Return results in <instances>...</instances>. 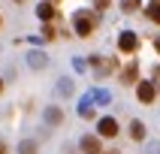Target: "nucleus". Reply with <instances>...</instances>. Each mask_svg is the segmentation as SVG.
Listing matches in <instances>:
<instances>
[{
    "instance_id": "dca6fc26",
    "label": "nucleus",
    "mask_w": 160,
    "mask_h": 154,
    "mask_svg": "<svg viewBox=\"0 0 160 154\" xmlns=\"http://www.w3.org/2000/svg\"><path fill=\"white\" fill-rule=\"evenodd\" d=\"M94 9H97V12H103V9H109V0H94Z\"/></svg>"
},
{
    "instance_id": "412c9836",
    "label": "nucleus",
    "mask_w": 160,
    "mask_h": 154,
    "mask_svg": "<svg viewBox=\"0 0 160 154\" xmlns=\"http://www.w3.org/2000/svg\"><path fill=\"white\" fill-rule=\"evenodd\" d=\"M0 94H3V79H0Z\"/></svg>"
},
{
    "instance_id": "f257e3e1",
    "label": "nucleus",
    "mask_w": 160,
    "mask_h": 154,
    "mask_svg": "<svg viewBox=\"0 0 160 154\" xmlns=\"http://www.w3.org/2000/svg\"><path fill=\"white\" fill-rule=\"evenodd\" d=\"M136 97H139V103H154L157 100V88H154V82H136Z\"/></svg>"
},
{
    "instance_id": "6e6552de",
    "label": "nucleus",
    "mask_w": 160,
    "mask_h": 154,
    "mask_svg": "<svg viewBox=\"0 0 160 154\" xmlns=\"http://www.w3.org/2000/svg\"><path fill=\"white\" fill-rule=\"evenodd\" d=\"M61 121H63V112L58 106H48V109H45V124H54V127H58Z\"/></svg>"
},
{
    "instance_id": "1a4fd4ad",
    "label": "nucleus",
    "mask_w": 160,
    "mask_h": 154,
    "mask_svg": "<svg viewBox=\"0 0 160 154\" xmlns=\"http://www.w3.org/2000/svg\"><path fill=\"white\" fill-rule=\"evenodd\" d=\"M27 63H30L33 70H42V67H45V54L42 52H30V54H27Z\"/></svg>"
},
{
    "instance_id": "f3484780",
    "label": "nucleus",
    "mask_w": 160,
    "mask_h": 154,
    "mask_svg": "<svg viewBox=\"0 0 160 154\" xmlns=\"http://www.w3.org/2000/svg\"><path fill=\"white\" fill-rule=\"evenodd\" d=\"M154 79L160 82V63H157V67H154Z\"/></svg>"
},
{
    "instance_id": "39448f33",
    "label": "nucleus",
    "mask_w": 160,
    "mask_h": 154,
    "mask_svg": "<svg viewBox=\"0 0 160 154\" xmlns=\"http://www.w3.org/2000/svg\"><path fill=\"white\" fill-rule=\"evenodd\" d=\"M97 133H100V136H106V139L118 136V121H115V118H100V124H97Z\"/></svg>"
},
{
    "instance_id": "ddd939ff",
    "label": "nucleus",
    "mask_w": 160,
    "mask_h": 154,
    "mask_svg": "<svg viewBox=\"0 0 160 154\" xmlns=\"http://www.w3.org/2000/svg\"><path fill=\"white\" fill-rule=\"evenodd\" d=\"M139 6H142V0H121V9L124 12H136Z\"/></svg>"
},
{
    "instance_id": "0eeeda50",
    "label": "nucleus",
    "mask_w": 160,
    "mask_h": 154,
    "mask_svg": "<svg viewBox=\"0 0 160 154\" xmlns=\"http://www.w3.org/2000/svg\"><path fill=\"white\" fill-rule=\"evenodd\" d=\"M136 76H139V67H136V61H130L124 70H121V82H124V85H133Z\"/></svg>"
},
{
    "instance_id": "9b49d317",
    "label": "nucleus",
    "mask_w": 160,
    "mask_h": 154,
    "mask_svg": "<svg viewBox=\"0 0 160 154\" xmlns=\"http://www.w3.org/2000/svg\"><path fill=\"white\" fill-rule=\"evenodd\" d=\"M145 15L151 18L154 24H160V0H151V3H148V9H145Z\"/></svg>"
},
{
    "instance_id": "aec40b11",
    "label": "nucleus",
    "mask_w": 160,
    "mask_h": 154,
    "mask_svg": "<svg viewBox=\"0 0 160 154\" xmlns=\"http://www.w3.org/2000/svg\"><path fill=\"white\" fill-rule=\"evenodd\" d=\"M103 154H121V151H118V148H112V151H103Z\"/></svg>"
},
{
    "instance_id": "f8f14e48",
    "label": "nucleus",
    "mask_w": 160,
    "mask_h": 154,
    "mask_svg": "<svg viewBox=\"0 0 160 154\" xmlns=\"http://www.w3.org/2000/svg\"><path fill=\"white\" fill-rule=\"evenodd\" d=\"M18 154H36V142L33 139H21L18 142Z\"/></svg>"
},
{
    "instance_id": "b1692460",
    "label": "nucleus",
    "mask_w": 160,
    "mask_h": 154,
    "mask_svg": "<svg viewBox=\"0 0 160 154\" xmlns=\"http://www.w3.org/2000/svg\"><path fill=\"white\" fill-rule=\"evenodd\" d=\"M0 27H3V18H0Z\"/></svg>"
},
{
    "instance_id": "20e7f679",
    "label": "nucleus",
    "mask_w": 160,
    "mask_h": 154,
    "mask_svg": "<svg viewBox=\"0 0 160 154\" xmlns=\"http://www.w3.org/2000/svg\"><path fill=\"white\" fill-rule=\"evenodd\" d=\"M79 148L85 154H103V142H100V136H94V133L82 136V139H79Z\"/></svg>"
},
{
    "instance_id": "423d86ee",
    "label": "nucleus",
    "mask_w": 160,
    "mask_h": 154,
    "mask_svg": "<svg viewBox=\"0 0 160 154\" xmlns=\"http://www.w3.org/2000/svg\"><path fill=\"white\" fill-rule=\"evenodd\" d=\"M36 15L42 18L45 24H52V18L58 15V9H54V3H48V0H42V3H39V6H36Z\"/></svg>"
},
{
    "instance_id": "2eb2a0df",
    "label": "nucleus",
    "mask_w": 160,
    "mask_h": 154,
    "mask_svg": "<svg viewBox=\"0 0 160 154\" xmlns=\"http://www.w3.org/2000/svg\"><path fill=\"white\" fill-rule=\"evenodd\" d=\"M54 36H58V30L52 24H42V39H54Z\"/></svg>"
},
{
    "instance_id": "4468645a",
    "label": "nucleus",
    "mask_w": 160,
    "mask_h": 154,
    "mask_svg": "<svg viewBox=\"0 0 160 154\" xmlns=\"http://www.w3.org/2000/svg\"><path fill=\"white\" fill-rule=\"evenodd\" d=\"M58 91H61L63 97H67V94H72V82H70V79H61V85H58Z\"/></svg>"
},
{
    "instance_id": "5701e85b",
    "label": "nucleus",
    "mask_w": 160,
    "mask_h": 154,
    "mask_svg": "<svg viewBox=\"0 0 160 154\" xmlns=\"http://www.w3.org/2000/svg\"><path fill=\"white\" fill-rule=\"evenodd\" d=\"M48 3H58V0H48Z\"/></svg>"
},
{
    "instance_id": "a211bd4d",
    "label": "nucleus",
    "mask_w": 160,
    "mask_h": 154,
    "mask_svg": "<svg viewBox=\"0 0 160 154\" xmlns=\"http://www.w3.org/2000/svg\"><path fill=\"white\" fill-rule=\"evenodd\" d=\"M0 154H6V142L3 139H0Z\"/></svg>"
},
{
    "instance_id": "4be33fe9",
    "label": "nucleus",
    "mask_w": 160,
    "mask_h": 154,
    "mask_svg": "<svg viewBox=\"0 0 160 154\" xmlns=\"http://www.w3.org/2000/svg\"><path fill=\"white\" fill-rule=\"evenodd\" d=\"M15 3H24V0H15Z\"/></svg>"
},
{
    "instance_id": "6ab92c4d",
    "label": "nucleus",
    "mask_w": 160,
    "mask_h": 154,
    "mask_svg": "<svg viewBox=\"0 0 160 154\" xmlns=\"http://www.w3.org/2000/svg\"><path fill=\"white\" fill-rule=\"evenodd\" d=\"M154 48H157V52H160V36H157V39H154Z\"/></svg>"
},
{
    "instance_id": "7ed1b4c3",
    "label": "nucleus",
    "mask_w": 160,
    "mask_h": 154,
    "mask_svg": "<svg viewBox=\"0 0 160 154\" xmlns=\"http://www.w3.org/2000/svg\"><path fill=\"white\" fill-rule=\"evenodd\" d=\"M118 48H121L124 54H133L136 48H139V36H136L133 30H124V33L118 36Z\"/></svg>"
},
{
    "instance_id": "f03ea898",
    "label": "nucleus",
    "mask_w": 160,
    "mask_h": 154,
    "mask_svg": "<svg viewBox=\"0 0 160 154\" xmlns=\"http://www.w3.org/2000/svg\"><path fill=\"white\" fill-rule=\"evenodd\" d=\"M72 27H76L79 36H91V33H94V18H91L88 12H79V15L72 18Z\"/></svg>"
},
{
    "instance_id": "9d476101",
    "label": "nucleus",
    "mask_w": 160,
    "mask_h": 154,
    "mask_svg": "<svg viewBox=\"0 0 160 154\" xmlns=\"http://www.w3.org/2000/svg\"><path fill=\"white\" fill-rule=\"evenodd\" d=\"M130 136H133L136 142L145 139V124H142V121H130Z\"/></svg>"
}]
</instances>
